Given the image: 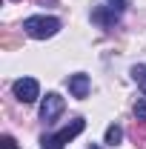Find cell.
<instances>
[{"label":"cell","mask_w":146,"mask_h":149,"mask_svg":"<svg viewBox=\"0 0 146 149\" xmlns=\"http://www.w3.org/2000/svg\"><path fill=\"white\" fill-rule=\"evenodd\" d=\"M46 149H57V146H46Z\"/></svg>","instance_id":"obj_12"},{"label":"cell","mask_w":146,"mask_h":149,"mask_svg":"<svg viewBox=\"0 0 146 149\" xmlns=\"http://www.w3.org/2000/svg\"><path fill=\"white\" fill-rule=\"evenodd\" d=\"M89 89H92V80H89V74H72V77H69V92L74 95V97H80V100H83V97H86V95H89Z\"/></svg>","instance_id":"obj_5"},{"label":"cell","mask_w":146,"mask_h":149,"mask_svg":"<svg viewBox=\"0 0 146 149\" xmlns=\"http://www.w3.org/2000/svg\"><path fill=\"white\" fill-rule=\"evenodd\" d=\"M126 3H129V0H106V6H109V9H115L117 15H120V12L126 9Z\"/></svg>","instance_id":"obj_10"},{"label":"cell","mask_w":146,"mask_h":149,"mask_svg":"<svg viewBox=\"0 0 146 149\" xmlns=\"http://www.w3.org/2000/svg\"><path fill=\"white\" fill-rule=\"evenodd\" d=\"M0 149H17L15 138H12V135H3V138H0Z\"/></svg>","instance_id":"obj_11"},{"label":"cell","mask_w":146,"mask_h":149,"mask_svg":"<svg viewBox=\"0 0 146 149\" xmlns=\"http://www.w3.org/2000/svg\"><path fill=\"white\" fill-rule=\"evenodd\" d=\"M135 118L146 123V100H138V103H135Z\"/></svg>","instance_id":"obj_9"},{"label":"cell","mask_w":146,"mask_h":149,"mask_svg":"<svg viewBox=\"0 0 146 149\" xmlns=\"http://www.w3.org/2000/svg\"><path fill=\"white\" fill-rule=\"evenodd\" d=\"M83 129H86V120H83V118H74L72 123H69V126H63L57 135H49V138H43V146H57V149H60L63 143L74 141V138H77Z\"/></svg>","instance_id":"obj_2"},{"label":"cell","mask_w":146,"mask_h":149,"mask_svg":"<svg viewBox=\"0 0 146 149\" xmlns=\"http://www.w3.org/2000/svg\"><path fill=\"white\" fill-rule=\"evenodd\" d=\"M117 17H120V15H117L115 9H109V6H97V9L92 12V20H95V23H100V26H106V29L115 26Z\"/></svg>","instance_id":"obj_6"},{"label":"cell","mask_w":146,"mask_h":149,"mask_svg":"<svg viewBox=\"0 0 146 149\" xmlns=\"http://www.w3.org/2000/svg\"><path fill=\"white\" fill-rule=\"evenodd\" d=\"M37 95H40V86H37L35 77H20V80H15V97H17L20 103H35Z\"/></svg>","instance_id":"obj_3"},{"label":"cell","mask_w":146,"mask_h":149,"mask_svg":"<svg viewBox=\"0 0 146 149\" xmlns=\"http://www.w3.org/2000/svg\"><path fill=\"white\" fill-rule=\"evenodd\" d=\"M132 77L138 80V86L143 89V95H146V63H138L135 69H132Z\"/></svg>","instance_id":"obj_8"},{"label":"cell","mask_w":146,"mask_h":149,"mask_svg":"<svg viewBox=\"0 0 146 149\" xmlns=\"http://www.w3.org/2000/svg\"><path fill=\"white\" fill-rule=\"evenodd\" d=\"M23 29H26V35L37 37V40H46V37L57 35L60 20H57V17H46V15H35V17L23 20Z\"/></svg>","instance_id":"obj_1"},{"label":"cell","mask_w":146,"mask_h":149,"mask_svg":"<svg viewBox=\"0 0 146 149\" xmlns=\"http://www.w3.org/2000/svg\"><path fill=\"white\" fill-rule=\"evenodd\" d=\"M63 106H66L63 97H60L57 92H49V95H46V100H43V106H40V118H43L46 123H55L57 115L63 112Z\"/></svg>","instance_id":"obj_4"},{"label":"cell","mask_w":146,"mask_h":149,"mask_svg":"<svg viewBox=\"0 0 146 149\" xmlns=\"http://www.w3.org/2000/svg\"><path fill=\"white\" fill-rule=\"evenodd\" d=\"M120 141H123V129H120L117 123L109 126V129H106V143H109V146H117Z\"/></svg>","instance_id":"obj_7"}]
</instances>
